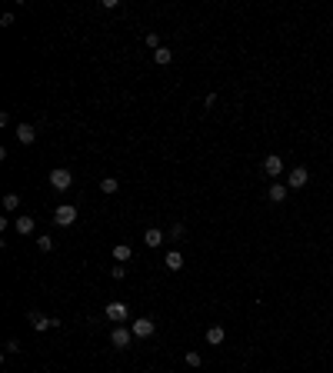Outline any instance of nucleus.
I'll return each mask as SVG.
<instances>
[{
  "instance_id": "nucleus-15",
  "label": "nucleus",
  "mask_w": 333,
  "mask_h": 373,
  "mask_svg": "<svg viewBox=\"0 0 333 373\" xmlns=\"http://www.w3.org/2000/svg\"><path fill=\"white\" fill-rule=\"evenodd\" d=\"M180 267H183V257L177 250H170L166 253V270H180Z\"/></svg>"
},
{
  "instance_id": "nucleus-3",
  "label": "nucleus",
  "mask_w": 333,
  "mask_h": 373,
  "mask_svg": "<svg viewBox=\"0 0 333 373\" xmlns=\"http://www.w3.org/2000/svg\"><path fill=\"white\" fill-rule=\"evenodd\" d=\"M307 180H310V170H307V167H293V170H290V180H287V186L300 190V186H307Z\"/></svg>"
},
{
  "instance_id": "nucleus-10",
  "label": "nucleus",
  "mask_w": 333,
  "mask_h": 373,
  "mask_svg": "<svg viewBox=\"0 0 333 373\" xmlns=\"http://www.w3.org/2000/svg\"><path fill=\"white\" fill-rule=\"evenodd\" d=\"M130 257H133L130 243H117V247H113V260H117V264H127Z\"/></svg>"
},
{
  "instance_id": "nucleus-22",
  "label": "nucleus",
  "mask_w": 333,
  "mask_h": 373,
  "mask_svg": "<svg viewBox=\"0 0 333 373\" xmlns=\"http://www.w3.org/2000/svg\"><path fill=\"white\" fill-rule=\"evenodd\" d=\"M110 277H113V280H123V277H127V267H113Z\"/></svg>"
},
{
  "instance_id": "nucleus-7",
  "label": "nucleus",
  "mask_w": 333,
  "mask_h": 373,
  "mask_svg": "<svg viewBox=\"0 0 333 373\" xmlns=\"http://www.w3.org/2000/svg\"><path fill=\"white\" fill-rule=\"evenodd\" d=\"M13 227H17V233H20V237H27V233H33V217L20 213V217L13 220Z\"/></svg>"
},
{
  "instance_id": "nucleus-12",
  "label": "nucleus",
  "mask_w": 333,
  "mask_h": 373,
  "mask_svg": "<svg viewBox=\"0 0 333 373\" xmlns=\"http://www.w3.org/2000/svg\"><path fill=\"white\" fill-rule=\"evenodd\" d=\"M170 60H173V50H170V47H160V50H154V64L166 67Z\"/></svg>"
},
{
  "instance_id": "nucleus-14",
  "label": "nucleus",
  "mask_w": 333,
  "mask_h": 373,
  "mask_svg": "<svg viewBox=\"0 0 333 373\" xmlns=\"http://www.w3.org/2000/svg\"><path fill=\"white\" fill-rule=\"evenodd\" d=\"M270 200H273V203L287 200V186H283V184H270Z\"/></svg>"
},
{
  "instance_id": "nucleus-2",
  "label": "nucleus",
  "mask_w": 333,
  "mask_h": 373,
  "mask_svg": "<svg viewBox=\"0 0 333 373\" xmlns=\"http://www.w3.org/2000/svg\"><path fill=\"white\" fill-rule=\"evenodd\" d=\"M133 337H154V330H157V323L150 317H140V320H133Z\"/></svg>"
},
{
  "instance_id": "nucleus-19",
  "label": "nucleus",
  "mask_w": 333,
  "mask_h": 373,
  "mask_svg": "<svg viewBox=\"0 0 333 373\" xmlns=\"http://www.w3.org/2000/svg\"><path fill=\"white\" fill-rule=\"evenodd\" d=\"M37 247H40L44 253H50L54 250V240H50V237H37Z\"/></svg>"
},
{
  "instance_id": "nucleus-4",
  "label": "nucleus",
  "mask_w": 333,
  "mask_h": 373,
  "mask_svg": "<svg viewBox=\"0 0 333 373\" xmlns=\"http://www.w3.org/2000/svg\"><path fill=\"white\" fill-rule=\"evenodd\" d=\"M54 220H57V223H60V227H70V223L77 220V207H70V203H64V207H57Z\"/></svg>"
},
{
  "instance_id": "nucleus-6",
  "label": "nucleus",
  "mask_w": 333,
  "mask_h": 373,
  "mask_svg": "<svg viewBox=\"0 0 333 373\" xmlns=\"http://www.w3.org/2000/svg\"><path fill=\"white\" fill-rule=\"evenodd\" d=\"M30 323H33V330H50V327H57L60 320H54V317H44V313H30Z\"/></svg>"
},
{
  "instance_id": "nucleus-16",
  "label": "nucleus",
  "mask_w": 333,
  "mask_h": 373,
  "mask_svg": "<svg viewBox=\"0 0 333 373\" xmlns=\"http://www.w3.org/2000/svg\"><path fill=\"white\" fill-rule=\"evenodd\" d=\"M207 343H223V327H207Z\"/></svg>"
},
{
  "instance_id": "nucleus-17",
  "label": "nucleus",
  "mask_w": 333,
  "mask_h": 373,
  "mask_svg": "<svg viewBox=\"0 0 333 373\" xmlns=\"http://www.w3.org/2000/svg\"><path fill=\"white\" fill-rule=\"evenodd\" d=\"M100 190H103V193H117V190H120V184H117L113 177H103V180H100Z\"/></svg>"
},
{
  "instance_id": "nucleus-18",
  "label": "nucleus",
  "mask_w": 333,
  "mask_h": 373,
  "mask_svg": "<svg viewBox=\"0 0 333 373\" xmlns=\"http://www.w3.org/2000/svg\"><path fill=\"white\" fill-rule=\"evenodd\" d=\"M20 207V197H17V193H7V197H3V210H17Z\"/></svg>"
},
{
  "instance_id": "nucleus-5",
  "label": "nucleus",
  "mask_w": 333,
  "mask_h": 373,
  "mask_svg": "<svg viewBox=\"0 0 333 373\" xmlns=\"http://www.w3.org/2000/svg\"><path fill=\"white\" fill-rule=\"evenodd\" d=\"M130 340H133V330H127V327H117L110 333V343H113V347H120V350H127Z\"/></svg>"
},
{
  "instance_id": "nucleus-20",
  "label": "nucleus",
  "mask_w": 333,
  "mask_h": 373,
  "mask_svg": "<svg viewBox=\"0 0 333 373\" xmlns=\"http://www.w3.org/2000/svg\"><path fill=\"white\" fill-rule=\"evenodd\" d=\"M200 363H203V357H200L197 350H190L187 353V367H200Z\"/></svg>"
},
{
  "instance_id": "nucleus-9",
  "label": "nucleus",
  "mask_w": 333,
  "mask_h": 373,
  "mask_svg": "<svg viewBox=\"0 0 333 373\" xmlns=\"http://www.w3.org/2000/svg\"><path fill=\"white\" fill-rule=\"evenodd\" d=\"M17 140L20 143H33L37 140V130H33L30 123H20V127H17Z\"/></svg>"
},
{
  "instance_id": "nucleus-21",
  "label": "nucleus",
  "mask_w": 333,
  "mask_h": 373,
  "mask_svg": "<svg viewBox=\"0 0 333 373\" xmlns=\"http://www.w3.org/2000/svg\"><path fill=\"white\" fill-rule=\"evenodd\" d=\"M147 47H150V50H160V37H157V33H147Z\"/></svg>"
},
{
  "instance_id": "nucleus-11",
  "label": "nucleus",
  "mask_w": 333,
  "mask_h": 373,
  "mask_svg": "<svg viewBox=\"0 0 333 373\" xmlns=\"http://www.w3.org/2000/svg\"><path fill=\"white\" fill-rule=\"evenodd\" d=\"M107 320H127V303H107Z\"/></svg>"
},
{
  "instance_id": "nucleus-13",
  "label": "nucleus",
  "mask_w": 333,
  "mask_h": 373,
  "mask_svg": "<svg viewBox=\"0 0 333 373\" xmlns=\"http://www.w3.org/2000/svg\"><path fill=\"white\" fill-rule=\"evenodd\" d=\"M144 243L147 247H160V243H164V233L157 230V227H150V230L144 233Z\"/></svg>"
},
{
  "instance_id": "nucleus-1",
  "label": "nucleus",
  "mask_w": 333,
  "mask_h": 373,
  "mask_svg": "<svg viewBox=\"0 0 333 373\" xmlns=\"http://www.w3.org/2000/svg\"><path fill=\"white\" fill-rule=\"evenodd\" d=\"M70 184H74V174H70V170H64V167H57L54 174H50V186H54V190H60V193H64V190H70Z\"/></svg>"
},
{
  "instance_id": "nucleus-8",
  "label": "nucleus",
  "mask_w": 333,
  "mask_h": 373,
  "mask_svg": "<svg viewBox=\"0 0 333 373\" xmlns=\"http://www.w3.org/2000/svg\"><path fill=\"white\" fill-rule=\"evenodd\" d=\"M263 170H266V174H270V177H277L280 170H283V160H280L277 154H270V157H266V160H263Z\"/></svg>"
}]
</instances>
